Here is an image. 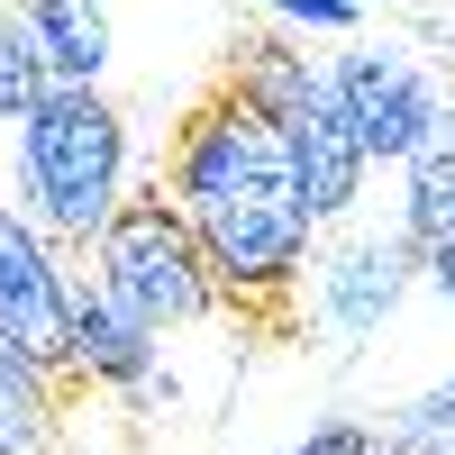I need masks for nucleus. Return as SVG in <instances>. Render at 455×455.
I'll use <instances>...</instances> for the list:
<instances>
[{"label":"nucleus","mask_w":455,"mask_h":455,"mask_svg":"<svg viewBox=\"0 0 455 455\" xmlns=\"http://www.w3.org/2000/svg\"><path fill=\"white\" fill-rule=\"evenodd\" d=\"M164 192L192 219V237L219 274V300L255 328H291V291L310 283L319 219L300 201L291 146L246 92L210 83L164 137Z\"/></svg>","instance_id":"nucleus-1"},{"label":"nucleus","mask_w":455,"mask_h":455,"mask_svg":"<svg viewBox=\"0 0 455 455\" xmlns=\"http://www.w3.org/2000/svg\"><path fill=\"white\" fill-rule=\"evenodd\" d=\"M10 173H19V201L36 210V228L64 255H92V237L137 192L128 182V119L100 100V83H46L10 119Z\"/></svg>","instance_id":"nucleus-2"},{"label":"nucleus","mask_w":455,"mask_h":455,"mask_svg":"<svg viewBox=\"0 0 455 455\" xmlns=\"http://www.w3.org/2000/svg\"><path fill=\"white\" fill-rule=\"evenodd\" d=\"M83 264L100 274V291H119L146 328H192V319L228 310V300H219V274H210V255H201V237H192V219L173 210L164 182L128 192L119 219L92 237Z\"/></svg>","instance_id":"nucleus-3"},{"label":"nucleus","mask_w":455,"mask_h":455,"mask_svg":"<svg viewBox=\"0 0 455 455\" xmlns=\"http://www.w3.org/2000/svg\"><path fill=\"white\" fill-rule=\"evenodd\" d=\"M328 83H337V100H347V119H355V137H364L373 164H410L437 128H455L446 83L419 55L383 46V36H355V46L328 64Z\"/></svg>","instance_id":"nucleus-4"},{"label":"nucleus","mask_w":455,"mask_h":455,"mask_svg":"<svg viewBox=\"0 0 455 455\" xmlns=\"http://www.w3.org/2000/svg\"><path fill=\"white\" fill-rule=\"evenodd\" d=\"M64 283L73 264L64 246L36 228V210L19 192H0V347H19L28 364H46L73 383V328H64ZM83 392V383H73Z\"/></svg>","instance_id":"nucleus-5"},{"label":"nucleus","mask_w":455,"mask_h":455,"mask_svg":"<svg viewBox=\"0 0 455 455\" xmlns=\"http://www.w3.org/2000/svg\"><path fill=\"white\" fill-rule=\"evenodd\" d=\"M64 328H73V383L83 392H128V401H156V355H164V328H146L119 291H100V274L64 283Z\"/></svg>","instance_id":"nucleus-6"},{"label":"nucleus","mask_w":455,"mask_h":455,"mask_svg":"<svg viewBox=\"0 0 455 455\" xmlns=\"http://www.w3.org/2000/svg\"><path fill=\"white\" fill-rule=\"evenodd\" d=\"M410 274H419V255H410V237H328L319 255H310V310H319V328L328 337H373L392 310H401V291H410Z\"/></svg>","instance_id":"nucleus-7"},{"label":"nucleus","mask_w":455,"mask_h":455,"mask_svg":"<svg viewBox=\"0 0 455 455\" xmlns=\"http://www.w3.org/2000/svg\"><path fill=\"white\" fill-rule=\"evenodd\" d=\"M283 146H291L300 201H310V219H319V228H337V219L364 201L373 156H364V137H355V119H347V100H337V83H328V73L310 83V100H300L291 119H283Z\"/></svg>","instance_id":"nucleus-8"},{"label":"nucleus","mask_w":455,"mask_h":455,"mask_svg":"<svg viewBox=\"0 0 455 455\" xmlns=\"http://www.w3.org/2000/svg\"><path fill=\"white\" fill-rule=\"evenodd\" d=\"M319 73H328V64H310V55L291 46V36H274V28H255V36H237V46H228V64H219V83H228V92H246V100L264 109V119L283 128L291 109L310 100V83H319Z\"/></svg>","instance_id":"nucleus-9"},{"label":"nucleus","mask_w":455,"mask_h":455,"mask_svg":"<svg viewBox=\"0 0 455 455\" xmlns=\"http://www.w3.org/2000/svg\"><path fill=\"white\" fill-rule=\"evenodd\" d=\"M36 55H46V83H100L109 73V10L100 0H28Z\"/></svg>","instance_id":"nucleus-10"},{"label":"nucleus","mask_w":455,"mask_h":455,"mask_svg":"<svg viewBox=\"0 0 455 455\" xmlns=\"http://www.w3.org/2000/svg\"><path fill=\"white\" fill-rule=\"evenodd\" d=\"M401 237H410L419 264L455 237V128H437L419 156L401 164Z\"/></svg>","instance_id":"nucleus-11"},{"label":"nucleus","mask_w":455,"mask_h":455,"mask_svg":"<svg viewBox=\"0 0 455 455\" xmlns=\"http://www.w3.org/2000/svg\"><path fill=\"white\" fill-rule=\"evenodd\" d=\"M64 401H73V383H64V373L28 364L19 347H0V437H10L19 455H46V446H55Z\"/></svg>","instance_id":"nucleus-12"},{"label":"nucleus","mask_w":455,"mask_h":455,"mask_svg":"<svg viewBox=\"0 0 455 455\" xmlns=\"http://www.w3.org/2000/svg\"><path fill=\"white\" fill-rule=\"evenodd\" d=\"M46 92V55H36V28H28V0H0V128Z\"/></svg>","instance_id":"nucleus-13"},{"label":"nucleus","mask_w":455,"mask_h":455,"mask_svg":"<svg viewBox=\"0 0 455 455\" xmlns=\"http://www.w3.org/2000/svg\"><path fill=\"white\" fill-rule=\"evenodd\" d=\"M437 437H455V373H446V383H428V392L383 428V455H428Z\"/></svg>","instance_id":"nucleus-14"},{"label":"nucleus","mask_w":455,"mask_h":455,"mask_svg":"<svg viewBox=\"0 0 455 455\" xmlns=\"http://www.w3.org/2000/svg\"><path fill=\"white\" fill-rule=\"evenodd\" d=\"M274 19H291V28H319V36H355L364 28V0H264Z\"/></svg>","instance_id":"nucleus-15"},{"label":"nucleus","mask_w":455,"mask_h":455,"mask_svg":"<svg viewBox=\"0 0 455 455\" xmlns=\"http://www.w3.org/2000/svg\"><path fill=\"white\" fill-rule=\"evenodd\" d=\"M291 455H383V437H373L364 419H328V428H310Z\"/></svg>","instance_id":"nucleus-16"},{"label":"nucleus","mask_w":455,"mask_h":455,"mask_svg":"<svg viewBox=\"0 0 455 455\" xmlns=\"http://www.w3.org/2000/svg\"><path fill=\"white\" fill-rule=\"evenodd\" d=\"M419 274H428V291H437V300H455V237H446V246L419 264Z\"/></svg>","instance_id":"nucleus-17"},{"label":"nucleus","mask_w":455,"mask_h":455,"mask_svg":"<svg viewBox=\"0 0 455 455\" xmlns=\"http://www.w3.org/2000/svg\"><path fill=\"white\" fill-rule=\"evenodd\" d=\"M0 455H19V446H10V437H0Z\"/></svg>","instance_id":"nucleus-18"}]
</instances>
